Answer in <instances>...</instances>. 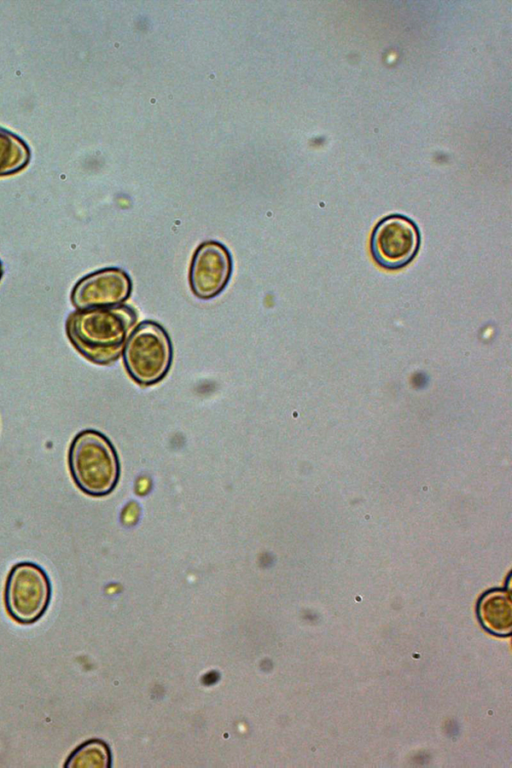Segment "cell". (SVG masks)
I'll use <instances>...</instances> for the list:
<instances>
[{
  "label": "cell",
  "mask_w": 512,
  "mask_h": 768,
  "mask_svg": "<svg viewBox=\"0 0 512 768\" xmlns=\"http://www.w3.org/2000/svg\"><path fill=\"white\" fill-rule=\"evenodd\" d=\"M137 322L136 311L128 305L77 310L65 324L66 335L87 360L109 365L119 359Z\"/></svg>",
  "instance_id": "6da1fadb"
},
{
  "label": "cell",
  "mask_w": 512,
  "mask_h": 768,
  "mask_svg": "<svg viewBox=\"0 0 512 768\" xmlns=\"http://www.w3.org/2000/svg\"><path fill=\"white\" fill-rule=\"evenodd\" d=\"M68 467L77 487L90 496L111 493L120 477V462L115 447L101 432L82 430L71 441Z\"/></svg>",
  "instance_id": "7a4b0ae2"
},
{
  "label": "cell",
  "mask_w": 512,
  "mask_h": 768,
  "mask_svg": "<svg viewBox=\"0 0 512 768\" xmlns=\"http://www.w3.org/2000/svg\"><path fill=\"white\" fill-rule=\"evenodd\" d=\"M173 357L171 340L165 329L154 321H144L134 328L124 350L123 360L135 382L149 386L168 373Z\"/></svg>",
  "instance_id": "3957f363"
},
{
  "label": "cell",
  "mask_w": 512,
  "mask_h": 768,
  "mask_svg": "<svg viewBox=\"0 0 512 768\" xmlns=\"http://www.w3.org/2000/svg\"><path fill=\"white\" fill-rule=\"evenodd\" d=\"M51 582L44 569L20 562L8 573L4 601L8 614L21 624H32L46 612L51 600Z\"/></svg>",
  "instance_id": "277c9868"
},
{
  "label": "cell",
  "mask_w": 512,
  "mask_h": 768,
  "mask_svg": "<svg viewBox=\"0 0 512 768\" xmlns=\"http://www.w3.org/2000/svg\"><path fill=\"white\" fill-rule=\"evenodd\" d=\"M420 246L416 224L403 215H390L375 226L370 238V251L378 265L396 270L409 264Z\"/></svg>",
  "instance_id": "5b68a950"
},
{
  "label": "cell",
  "mask_w": 512,
  "mask_h": 768,
  "mask_svg": "<svg viewBox=\"0 0 512 768\" xmlns=\"http://www.w3.org/2000/svg\"><path fill=\"white\" fill-rule=\"evenodd\" d=\"M232 268L231 254L223 244L216 241L202 243L193 255L189 270L193 294L200 299L216 297L227 286Z\"/></svg>",
  "instance_id": "8992f818"
},
{
  "label": "cell",
  "mask_w": 512,
  "mask_h": 768,
  "mask_svg": "<svg viewBox=\"0 0 512 768\" xmlns=\"http://www.w3.org/2000/svg\"><path fill=\"white\" fill-rule=\"evenodd\" d=\"M132 290L129 275L120 268L110 267L81 278L71 291V302L78 310L118 306Z\"/></svg>",
  "instance_id": "52a82bcc"
},
{
  "label": "cell",
  "mask_w": 512,
  "mask_h": 768,
  "mask_svg": "<svg viewBox=\"0 0 512 768\" xmlns=\"http://www.w3.org/2000/svg\"><path fill=\"white\" fill-rule=\"evenodd\" d=\"M30 149L18 135L0 127V176L21 171L30 160Z\"/></svg>",
  "instance_id": "ba28073f"
},
{
  "label": "cell",
  "mask_w": 512,
  "mask_h": 768,
  "mask_svg": "<svg viewBox=\"0 0 512 768\" xmlns=\"http://www.w3.org/2000/svg\"><path fill=\"white\" fill-rule=\"evenodd\" d=\"M105 745L98 740H90L78 746L64 764L67 768L102 767L107 764L108 753Z\"/></svg>",
  "instance_id": "9c48e42d"
},
{
  "label": "cell",
  "mask_w": 512,
  "mask_h": 768,
  "mask_svg": "<svg viewBox=\"0 0 512 768\" xmlns=\"http://www.w3.org/2000/svg\"><path fill=\"white\" fill-rule=\"evenodd\" d=\"M482 618L485 625L498 632L510 627V601L502 596L484 600L482 604Z\"/></svg>",
  "instance_id": "30bf717a"
},
{
  "label": "cell",
  "mask_w": 512,
  "mask_h": 768,
  "mask_svg": "<svg viewBox=\"0 0 512 768\" xmlns=\"http://www.w3.org/2000/svg\"><path fill=\"white\" fill-rule=\"evenodd\" d=\"M2 276H3V267H2V263L0 261V280L2 279Z\"/></svg>",
  "instance_id": "8fae6325"
}]
</instances>
